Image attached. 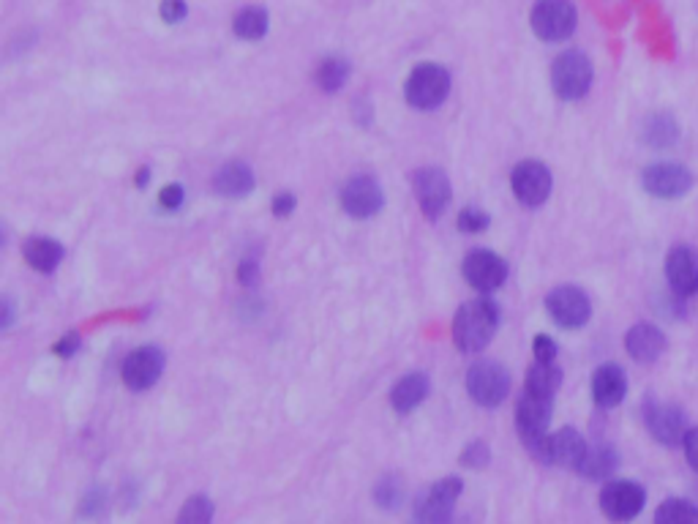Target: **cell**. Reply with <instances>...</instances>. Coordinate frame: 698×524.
Returning a JSON list of instances; mask_svg holds the SVG:
<instances>
[{
    "label": "cell",
    "mask_w": 698,
    "mask_h": 524,
    "mask_svg": "<svg viewBox=\"0 0 698 524\" xmlns=\"http://www.w3.org/2000/svg\"><path fill=\"white\" fill-rule=\"evenodd\" d=\"M80 344H82L80 333L71 331V333H66V336H63L58 344H55V353H58L60 358H71V355L80 350Z\"/></svg>",
    "instance_id": "cell-37"
},
{
    "label": "cell",
    "mask_w": 698,
    "mask_h": 524,
    "mask_svg": "<svg viewBox=\"0 0 698 524\" xmlns=\"http://www.w3.org/2000/svg\"><path fill=\"white\" fill-rule=\"evenodd\" d=\"M592 85V63L584 52L568 50L559 55L551 66V88L559 99L576 101L587 96Z\"/></svg>",
    "instance_id": "cell-3"
},
{
    "label": "cell",
    "mask_w": 698,
    "mask_h": 524,
    "mask_svg": "<svg viewBox=\"0 0 698 524\" xmlns=\"http://www.w3.org/2000/svg\"><path fill=\"white\" fill-rule=\"evenodd\" d=\"M374 500L379 503V508L396 511L401 505V500H404V486H401L399 478H393V475L382 478L377 484V489H374Z\"/></svg>",
    "instance_id": "cell-31"
},
{
    "label": "cell",
    "mask_w": 698,
    "mask_h": 524,
    "mask_svg": "<svg viewBox=\"0 0 698 524\" xmlns=\"http://www.w3.org/2000/svg\"><path fill=\"white\" fill-rule=\"evenodd\" d=\"M551 421V396H538V393L524 391L519 407H516V426L519 437L524 440L529 451L538 448L546 440V429Z\"/></svg>",
    "instance_id": "cell-11"
},
{
    "label": "cell",
    "mask_w": 698,
    "mask_h": 524,
    "mask_svg": "<svg viewBox=\"0 0 698 524\" xmlns=\"http://www.w3.org/2000/svg\"><path fill=\"white\" fill-rule=\"evenodd\" d=\"M159 11H161V20L170 22V25L186 20V14H189V9H186V0H161Z\"/></svg>",
    "instance_id": "cell-34"
},
{
    "label": "cell",
    "mask_w": 698,
    "mask_h": 524,
    "mask_svg": "<svg viewBox=\"0 0 698 524\" xmlns=\"http://www.w3.org/2000/svg\"><path fill=\"white\" fill-rule=\"evenodd\" d=\"M546 309H549L551 320L559 325V328H581L587 325L589 314H592V303H589L587 293L581 287H573V284H565V287H557L551 290L549 298H546Z\"/></svg>",
    "instance_id": "cell-12"
},
{
    "label": "cell",
    "mask_w": 698,
    "mask_h": 524,
    "mask_svg": "<svg viewBox=\"0 0 698 524\" xmlns=\"http://www.w3.org/2000/svg\"><path fill=\"white\" fill-rule=\"evenodd\" d=\"M148 175H150V170H148V167H145V170H142L140 175H137V186H148Z\"/></svg>",
    "instance_id": "cell-42"
},
{
    "label": "cell",
    "mask_w": 698,
    "mask_h": 524,
    "mask_svg": "<svg viewBox=\"0 0 698 524\" xmlns=\"http://www.w3.org/2000/svg\"><path fill=\"white\" fill-rule=\"evenodd\" d=\"M349 77V63L344 58H325L317 69V85L325 93H336L344 88Z\"/></svg>",
    "instance_id": "cell-28"
},
{
    "label": "cell",
    "mask_w": 698,
    "mask_h": 524,
    "mask_svg": "<svg viewBox=\"0 0 698 524\" xmlns=\"http://www.w3.org/2000/svg\"><path fill=\"white\" fill-rule=\"evenodd\" d=\"M464 279H467L475 290L480 293H491V290H499L505 279H508V262L497 257L489 249H475L464 257Z\"/></svg>",
    "instance_id": "cell-14"
},
{
    "label": "cell",
    "mask_w": 698,
    "mask_h": 524,
    "mask_svg": "<svg viewBox=\"0 0 698 524\" xmlns=\"http://www.w3.org/2000/svg\"><path fill=\"white\" fill-rule=\"evenodd\" d=\"M617 464L619 456L611 445H589L587 454H584V459H581L579 464V473L584 475V478H589V481H603V478H609V475L617 470Z\"/></svg>",
    "instance_id": "cell-24"
},
{
    "label": "cell",
    "mask_w": 698,
    "mask_h": 524,
    "mask_svg": "<svg viewBox=\"0 0 698 524\" xmlns=\"http://www.w3.org/2000/svg\"><path fill=\"white\" fill-rule=\"evenodd\" d=\"M238 279H240V284H246V287H254V284H257V279H260V265H257V262H254V260L240 262Z\"/></svg>",
    "instance_id": "cell-39"
},
{
    "label": "cell",
    "mask_w": 698,
    "mask_h": 524,
    "mask_svg": "<svg viewBox=\"0 0 698 524\" xmlns=\"http://www.w3.org/2000/svg\"><path fill=\"white\" fill-rule=\"evenodd\" d=\"M666 279L677 295H693L698 290V260L688 246H674L666 257Z\"/></svg>",
    "instance_id": "cell-18"
},
{
    "label": "cell",
    "mask_w": 698,
    "mask_h": 524,
    "mask_svg": "<svg viewBox=\"0 0 698 524\" xmlns=\"http://www.w3.org/2000/svg\"><path fill=\"white\" fill-rule=\"evenodd\" d=\"M491 459V451L489 445L483 443V440H475V443H469L467 448H464V454H461V464H467V467H472V470H480V467H486Z\"/></svg>",
    "instance_id": "cell-32"
},
{
    "label": "cell",
    "mask_w": 698,
    "mask_h": 524,
    "mask_svg": "<svg viewBox=\"0 0 698 524\" xmlns=\"http://www.w3.org/2000/svg\"><path fill=\"white\" fill-rule=\"evenodd\" d=\"M292 211H295V194L284 192L273 197V213H276L279 219L281 216H290Z\"/></svg>",
    "instance_id": "cell-40"
},
{
    "label": "cell",
    "mask_w": 698,
    "mask_h": 524,
    "mask_svg": "<svg viewBox=\"0 0 698 524\" xmlns=\"http://www.w3.org/2000/svg\"><path fill=\"white\" fill-rule=\"evenodd\" d=\"M641 186L658 200H679L693 189V175L682 164L658 162L641 172Z\"/></svg>",
    "instance_id": "cell-8"
},
{
    "label": "cell",
    "mask_w": 698,
    "mask_h": 524,
    "mask_svg": "<svg viewBox=\"0 0 698 524\" xmlns=\"http://www.w3.org/2000/svg\"><path fill=\"white\" fill-rule=\"evenodd\" d=\"M415 194H418V205L426 219L437 222L442 213L448 211L450 205V181L448 175L437 167H426V170L415 172L412 178Z\"/></svg>",
    "instance_id": "cell-13"
},
{
    "label": "cell",
    "mask_w": 698,
    "mask_h": 524,
    "mask_svg": "<svg viewBox=\"0 0 698 524\" xmlns=\"http://www.w3.org/2000/svg\"><path fill=\"white\" fill-rule=\"evenodd\" d=\"M382 202H385V194L379 189V183L369 175H355L341 189V208L352 219H371L374 213H379Z\"/></svg>",
    "instance_id": "cell-17"
},
{
    "label": "cell",
    "mask_w": 698,
    "mask_h": 524,
    "mask_svg": "<svg viewBox=\"0 0 698 524\" xmlns=\"http://www.w3.org/2000/svg\"><path fill=\"white\" fill-rule=\"evenodd\" d=\"M655 524H698V508L682 497H671L655 511Z\"/></svg>",
    "instance_id": "cell-27"
},
{
    "label": "cell",
    "mask_w": 698,
    "mask_h": 524,
    "mask_svg": "<svg viewBox=\"0 0 698 524\" xmlns=\"http://www.w3.org/2000/svg\"><path fill=\"white\" fill-rule=\"evenodd\" d=\"M407 101L415 110H437L450 93V74L437 63H420L407 80Z\"/></svg>",
    "instance_id": "cell-2"
},
{
    "label": "cell",
    "mask_w": 698,
    "mask_h": 524,
    "mask_svg": "<svg viewBox=\"0 0 698 524\" xmlns=\"http://www.w3.org/2000/svg\"><path fill=\"white\" fill-rule=\"evenodd\" d=\"M213 186H216V192H219L221 197L238 200V197H246V194L254 189V172H251V167L246 162L224 164V167L216 172Z\"/></svg>",
    "instance_id": "cell-21"
},
{
    "label": "cell",
    "mask_w": 698,
    "mask_h": 524,
    "mask_svg": "<svg viewBox=\"0 0 698 524\" xmlns=\"http://www.w3.org/2000/svg\"><path fill=\"white\" fill-rule=\"evenodd\" d=\"M644 421H647L649 434L658 440L660 445H674L685 443V434H688V415L682 407L669 402H647L644 407Z\"/></svg>",
    "instance_id": "cell-9"
},
{
    "label": "cell",
    "mask_w": 698,
    "mask_h": 524,
    "mask_svg": "<svg viewBox=\"0 0 698 524\" xmlns=\"http://www.w3.org/2000/svg\"><path fill=\"white\" fill-rule=\"evenodd\" d=\"M232 28H235V36L246 41H257L268 33V11L262 6H246L235 14L232 20Z\"/></svg>",
    "instance_id": "cell-26"
},
{
    "label": "cell",
    "mask_w": 698,
    "mask_h": 524,
    "mask_svg": "<svg viewBox=\"0 0 698 524\" xmlns=\"http://www.w3.org/2000/svg\"><path fill=\"white\" fill-rule=\"evenodd\" d=\"M628 393V377L617 363H603L598 372L592 374V399L598 407H617Z\"/></svg>",
    "instance_id": "cell-19"
},
{
    "label": "cell",
    "mask_w": 698,
    "mask_h": 524,
    "mask_svg": "<svg viewBox=\"0 0 698 524\" xmlns=\"http://www.w3.org/2000/svg\"><path fill=\"white\" fill-rule=\"evenodd\" d=\"M677 137L679 129L671 115H655V118H649L647 129H644V140H647L649 145H655V148H671V145L677 142Z\"/></svg>",
    "instance_id": "cell-29"
},
{
    "label": "cell",
    "mask_w": 698,
    "mask_h": 524,
    "mask_svg": "<svg viewBox=\"0 0 698 524\" xmlns=\"http://www.w3.org/2000/svg\"><path fill=\"white\" fill-rule=\"evenodd\" d=\"M497 325V303L489 301V298H478V301L464 303L459 309L456 320H453V339L459 344L461 353H480L494 339Z\"/></svg>",
    "instance_id": "cell-1"
},
{
    "label": "cell",
    "mask_w": 698,
    "mask_h": 524,
    "mask_svg": "<svg viewBox=\"0 0 698 524\" xmlns=\"http://www.w3.org/2000/svg\"><path fill=\"white\" fill-rule=\"evenodd\" d=\"M562 385V369L554 361H535L527 372V391L538 393V396H551L559 391Z\"/></svg>",
    "instance_id": "cell-25"
},
{
    "label": "cell",
    "mask_w": 698,
    "mask_h": 524,
    "mask_svg": "<svg viewBox=\"0 0 698 524\" xmlns=\"http://www.w3.org/2000/svg\"><path fill=\"white\" fill-rule=\"evenodd\" d=\"M464 492V484L461 478H442L437 484L431 486L429 492L420 497L418 508H415V516H418V524H450L453 519V505Z\"/></svg>",
    "instance_id": "cell-10"
},
{
    "label": "cell",
    "mask_w": 698,
    "mask_h": 524,
    "mask_svg": "<svg viewBox=\"0 0 698 524\" xmlns=\"http://www.w3.org/2000/svg\"><path fill=\"white\" fill-rule=\"evenodd\" d=\"M625 350L630 353V358H636L641 363L658 361L663 350H666V333L652 323L633 325L628 336H625Z\"/></svg>",
    "instance_id": "cell-20"
},
{
    "label": "cell",
    "mask_w": 698,
    "mask_h": 524,
    "mask_svg": "<svg viewBox=\"0 0 698 524\" xmlns=\"http://www.w3.org/2000/svg\"><path fill=\"white\" fill-rule=\"evenodd\" d=\"M22 254H25V262L33 271L50 273L63 260V246L58 241H52V238H30L22 246Z\"/></svg>",
    "instance_id": "cell-23"
},
{
    "label": "cell",
    "mask_w": 698,
    "mask_h": 524,
    "mask_svg": "<svg viewBox=\"0 0 698 524\" xmlns=\"http://www.w3.org/2000/svg\"><path fill=\"white\" fill-rule=\"evenodd\" d=\"M489 213L480 211V208H464L459 213V230L464 232H483L489 227Z\"/></svg>",
    "instance_id": "cell-33"
},
{
    "label": "cell",
    "mask_w": 698,
    "mask_h": 524,
    "mask_svg": "<svg viewBox=\"0 0 698 524\" xmlns=\"http://www.w3.org/2000/svg\"><path fill=\"white\" fill-rule=\"evenodd\" d=\"M644 503H647V492L636 481H609L600 492V511L609 516L611 522L636 519Z\"/></svg>",
    "instance_id": "cell-7"
},
{
    "label": "cell",
    "mask_w": 698,
    "mask_h": 524,
    "mask_svg": "<svg viewBox=\"0 0 698 524\" xmlns=\"http://www.w3.org/2000/svg\"><path fill=\"white\" fill-rule=\"evenodd\" d=\"M161 372H164V353L159 347H140L123 361V383L131 391H148L159 383Z\"/></svg>",
    "instance_id": "cell-16"
},
{
    "label": "cell",
    "mask_w": 698,
    "mask_h": 524,
    "mask_svg": "<svg viewBox=\"0 0 698 524\" xmlns=\"http://www.w3.org/2000/svg\"><path fill=\"white\" fill-rule=\"evenodd\" d=\"M159 202H161V208H167V211H178L180 205H183V186H178V183L164 186L159 194Z\"/></svg>",
    "instance_id": "cell-35"
},
{
    "label": "cell",
    "mask_w": 698,
    "mask_h": 524,
    "mask_svg": "<svg viewBox=\"0 0 698 524\" xmlns=\"http://www.w3.org/2000/svg\"><path fill=\"white\" fill-rule=\"evenodd\" d=\"M11 317H14V309H11L9 298H3V328H9Z\"/></svg>",
    "instance_id": "cell-41"
},
{
    "label": "cell",
    "mask_w": 698,
    "mask_h": 524,
    "mask_svg": "<svg viewBox=\"0 0 698 524\" xmlns=\"http://www.w3.org/2000/svg\"><path fill=\"white\" fill-rule=\"evenodd\" d=\"M587 440L581 437L576 429H559L554 434H546V440L532 448L529 454L535 456L538 462L543 464H557V467H570V470H579L581 459L587 454Z\"/></svg>",
    "instance_id": "cell-6"
},
{
    "label": "cell",
    "mask_w": 698,
    "mask_h": 524,
    "mask_svg": "<svg viewBox=\"0 0 698 524\" xmlns=\"http://www.w3.org/2000/svg\"><path fill=\"white\" fill-rule=\"evenodd\" d=\"M213 514H216V508L210 503V497L197 494V497H189L186 505L180 508L178 524H210L213 522Z\"/></svg>",
    "instance_id": "cell-30"
},
{
    "label": "cell",
    "mask_w": 698,
    "mask_h": 524,
    "mask_svg": "<svg viewBox=\"0 0 698 524\" xmlns=\"http://www.w3.org/2000/svg\"><path fill=\"white\" fill-rule=\"evenodd\" d=\"M467 391L480 407H497L510 391L508 369L497 361H478L469 366Z\"/></svg>",
    "instance_id": "cell-4"
},
{
    "label": "cell",
    "mask_w": 698,
    "mask_h": 524,
    "mask_svg": "<svg viewBox=\"0 0 698 524\" xmlns=\"http://www.w3.org/2000/svg\"><path fill=\"white\" fill-rule=\"evenodd\" d=\"M532 350H535V358H538V361H554V358H557V342L549 339L546 333H540L538 339L532 342Z\"/></svg>",
    "instance_id": "cell-36"
},
{
    "label": "cell",
    "mask_w": 698,
    "mask_h": 524,
    "mask_svg": "<svg viewBox=\"0 0 698 524\" xmlns=\"http://www.w3.org/2000/svg\"><path fill=\"white\" fill-rule=\"evenodd\" d=\"M510 186H513V194L519 197V202L529 205V208H538L543 202L549 200L551 194V172L546 164L540 162H521L513 175H510Z\"/></svg>",
    "instance_id": "cell-15"
},
{
    "label": "cell",
    "mask_w": 698,
    "mask_h": 524,
    "mask_svg": "<svg viewBox=\"0 0 698 524\" xmlns=\"http://www.w3.org/2000/svg\"><path fill=\"white\" fill-rule=\"evenodd\" d=\"M532 31L543 41H562L576 31V6L570 0H538L532 9Z\"/></svg>",
    "instance_id": "cell-5"
},
{
    "label": "cell",
    "mask_w": 698,
    "mask_h": 524,
    "mask_svg": "<svg viewBox=\"0 0 698 524\" xmlns=\"http://www.w3.org/2000/svg\"><path fill=\"white\" fill-rule=\"evenodd\" d=\"M426 396H429V377L415 372V374H407V377L393 388V393H390V404H393V410H396V413L407 415L412 413V410H415Z\"/></svg>",
    "instance_id": "cell-22"
},
{
    "label": "cell",
    "mask_w": 698,
    "mask_h": 524,
    "mask_svg": "<svg viewBox=\"0 0 698 524\" xmlns=\"http://www.w3.org/2000/svg\"><path fill=\"white\" fill-rule=\"evenodd\" d=\"M682 448H685V459H688V464L698 473V426L696 429H688Z\"/></svg>",
    "instance_id": "cell-38"
}]
</instances>
